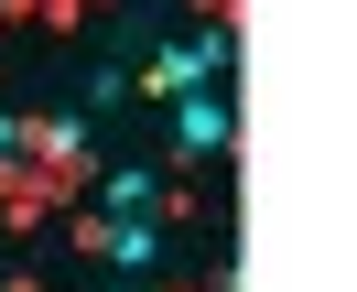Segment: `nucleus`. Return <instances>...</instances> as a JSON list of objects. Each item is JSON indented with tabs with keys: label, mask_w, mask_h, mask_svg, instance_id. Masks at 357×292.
<instances>
[{
	"label": "nucleus",
	"mask_w": 357,
	"mask_h": 292,
	"mask_svg": "<svg viewBox=\"0 0 357 292\" xmlns=\"http://www.w3.org/2000/svg\"><path fill=\"white\" fill-rule=\"evenodd\" d=\"M217 66H227V33H184V44H162L152 66H141V87H152L162 109H174V98H195V87H206Z\"/></svg>",
	"instance_id": "1"
},
{
	"label": "nucleus",
	"mask_w": 357,
	"mask_h": 292,
	"mask_svg": "<svg viewBox=\"0 0 357 292\" xmlns=\"http://www.w3.org/2000/svg\"><path fill=\"white\" fill-rule=\"evenodd\" d=\"M238 141V119H227V98H174V162H206V152H227Z\"/></svg>",
	"instance_id": "2"
},
{
	"label": "nucleus",
	"mask_w": 357,
	"mask_h": 292,
	"mask_svg": "<svg viewBox=\"0 0 357 292\" xmlns=\"http://www.w3.org/2000/svg\"><path fill=\"white\" fill-rule=\"evenodd\" d=\"M33 152H44L66 184H87V174H98V152H87V119H76V109H44V119H33Z\"/></svg>",
	"instance_id": "3"
},
{
	"label": "nucleus",
	"mask_w": 357,
	"mask_h": 292,
	"mask_svg": "<svg viewBox=\"0 0 357 292\" xmlns=\"http://www.w3.org/2000/svg\"><path fill=\"white\" fill-rule=\"evenodd\" d=\"M98 195H109V217H152V206H162V174L119 162V174H98Z\"/></svg>",
	"instance_id": "4"
}]
</instances>
